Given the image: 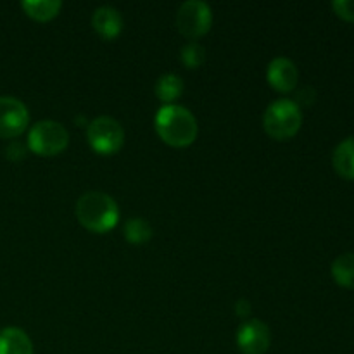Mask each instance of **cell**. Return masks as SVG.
Wrapping results in <instances>:
<instances>
[{"label": "cell", "instance_id": "ac0fdd59", "mask_svg": "<svg viewBox=\"0 0 354 354\" xmlns=\"http://www.w3.org/2000/svg\"><path fill=\"white\" fill-rule=\"evenodd\" d=\"M332 9L341 19L354 23V0H335L332 2Z\"/></svg>", "mask_w": 354, "mask_h": 354}, {"label": "cell", "instance_id": "7c38bea8", "mask_svg": "<svg viewBox=\"0 0 354 354\" xmlns=\"http://www.w3.org/2000/svg\"><path fill=\"white\" fill-rule=\"evenodd\" d=\"M332 165L344 180H354V138H344L332 154Z\"/></svg>", "mask_w": 354, "mask_h": 354}, {"label": "cell", "instance_id": "8fae6325", "mask_svg": "<svg viewBox=\"0 0 354 354\" xmlns=\"http://www.w3.org/2000/svg\"><path fill=\"white\" fill-rule=\"evenodd\" d=\"M0 354H33L31 339L17 327H6L0 330Z\"/></svg>", "mask_w": 354, "mask_h": 354}, {"label": "cell", "instance_id": "9a60e30c", "mask_svg": "<svg viewBox=\"0 0 354 354\" xmlns=\"http://www.w3.org/2000/svg\"><path fill=\"white\" fill-rule=\"evenodd\" d=\"M183 93V80L176 75H165L156 83V95L166 106H171Z\"/></svg>", "mask_w": 354, "mask_h": 354}, {"label": "cell", "instance_id": "7a4b0ae2", "mask_svg": "<svg viewBox=\"0 0 354 354\" xmlns=\"http://www.w3.org/2000/svg\"><path fill=\"white\" fill-rule=\"evenodd\" d=\"M80 225L93 234H106L118 225L120 209L116 201L104 192H86L76 203Z\"/></svg>", "mask_w": 354, "mask_h": 354}, {"label": "cell", "instance_id": "30bf717a", "mask_svg": "<svg viewBox=\"0 0 354 354\" xmlns=\"http://www.w3.org/2000/svg\"><path fill=\"white\" fill-rule=\"evenodd\" d=\"M92 26L104 40H113L123 30V17L114 7L102 6L93 12Z\"/></svg>", "mask_w": 354, "mask_h": 354}, {"label": "cell", "instance_id": "6da1fadb", "mask_svg": "<svg viewBox=\"0 0 354 354\" xmlns=\"http://www.w3.org/2000/svg\"><path fill=\"white\" fill-rule=\"evenodd\" d=\"M156 131L165 144L171 147H189L197 138V121L182 106H162L156 114Z\"/></svg>", "mask_w": 354, "mask_h": 354}, {"label": "cell", "instance_id": "3957f363", "mask_svg": "<svg viewBox=\"0 0 354 354\" xmlns=\"http://www.w3.org/2000/svg\"><path fill=\"white\" fill-rule=\"evenodd\" d=\"M266 133L275 140H289L296 137L303 124V113L297 102L280 99L270 104L263 116Z\"/></svg>", "mask_w": 354, "mask_h": 354}, {"label": "cell", "instance_id": "52a82bcc", "mask_svg": "<svg viewBox=\"0 0 354 354\" xmlns=\"http://www.w3.org/2000/svg\"><path fill=\"white\" fill-rule=\"evenodd\" d=\"M30 123L28 107L14 97H0V138H16Z\"/></svg>", "mask_w": 354, "mask_h": 354}, {"label": "cell", "instance_id": "5bb4252c", "mask_svg": "<svg viewBox=\"0 0 354 354\" xmlns=\"http://www.w3.org/2000/svg\"><path fill=\"white\" fill-rule=\"evenodd\" d=\"M332 279L344 289L354 290V252H346L332 263Z\"/></svg>", "mask_w": 354, "mask_h": 354}, {"label": "cell", "instance_id": "277c9868", "mask_svg": "<svg viewBox=\"0 0 354 354\" xmlns=\"http://www.w3.org/2000/svg\"><path fill=\"white\" fill-rule=\"evenodd\" d=\"M69 133L61 123L52 120L38 121L28 133V147L31 152L44 158L57 156L68 147Z\"/></svg>", "mask_w": 354, "mask_h": 354}, {"label": "cell", "instance_id": "ba28073f", "mask_svg": "<svg viewBox=\"0 0 354 354\" xmlns=\"http://www.w3.org/2000/svg\"><path fill=\"white\" fill-rule=\"evenodd\" d=\"M272 344V332L261 320H248L237 332V346L242 354H265Z\"/></svg>", "mask_w": 354, "mask_h": 354}, {"label": "cell", "instance_id": "5b68a950", "mask_svg": "<svg viewBox=\"0 0 354 354\" xmlns=\"http://www.w3.org/2000/svg\"><path fill=\"white\" fill-rule=\"evenodd\" d=\"M86 140L90 147L100 156H113L123 147L124 131L123 127L114 118L99 116L88 123Z\"/></svg>", "mask_w": 354, "mask_h": 354}, {"label": "cell", "instance_id": "9c48e42d", "mask_svg": "<svg viewBox=\"0 0 354 354\" xmlns=\"http://www.w3.org/2000/svg\"><path fill=\"white\" fill-rule=\"evenodd\" d=\"M266 78L272 88L280 93H289L296 88L299 82V71L296 64L287 57H277L268 64V73Z\"/></svg>", "mask_w": 354, "mask_h": 354}, {"label": "cell", "instance_id": "2e32d148", "mask_svg": "<svg viewBox=\"0 0 354 354\" xmlns=\"http://www.w3.org/2000/svg\"><path fill=\"white\" fill-rule=\"evenodd\" d=\"M124 239L130 244H145L152 239V227L144 218H130L124 223Z\"/></svg>", "mask_w": 354, "mask_h": 354}, {"label": "cell", "instance_id": "4fadbf2b", "mask_svg": "<svg viewBox=\"0 0 354 354\" xmlns=\"http://www.w3.org/2000/svg\"><path fill=\"white\" fill-rule=\"evenodd\" d=\"M21 7L31 19L47 23L57 16L62 3L59 0H24V2H21Z\"/></svg>", "mask_w": 354, "mask_h": 354}, {"label": "cell", "instance_id": "8992f818", "mask_svg": "<svg viewBox=\"0 0 354 354\" xmlns=\"http://www.w3.org/2000/svg\"><path fill=\"white\" fill-rule=\"evenodd\" d=\"M213 14L207 3L189 0L182 3L176 12V30L189 40H197L211 30Z\"/></svg>", "mask_w": 354, "mask_h": 354}, {"label": "cell", "instance_id": "e0dca14e", "mask_svg": "<svg viewBox=\"0 0 354 354\" xmlns=\"http://www.w3.org/2000/svg\"><path fill=\"white\" fill-rule=\"evenodd\" d=\"M206 59V50H204L203 45H199L197 41H189L185 47L182 48V62L190 69H197Z\"/></svg>", "mask_w": 354, "mask_h": 354}, {"label": "cell", "instance_id": "d6986e66", "mask_svg": "<svg viewBox=\"0 0 354 354\" xmlns=\"http://www.w3.org/2000/svg\"><path fill=\"white\" fill-rule=\"evenodd\" d=\"M235 313H237L239 318H249V315H251V303L245 299H241L235 304Z\"/></svg>", "mask_w": 354, "mask_h": 354}]
</instances>
